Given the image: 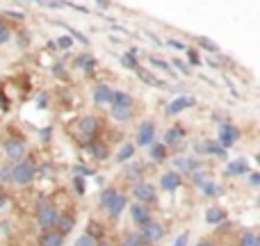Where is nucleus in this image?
Here are the masks:
<instances>
[{
  "label": "nucleus",
  "mask_w": 260,
  "mask_h": 246,
  "mask_svg": "<svg viewBox=\"0 0 260 246\" xmlns=\"http://www.w3.org/2000/svg\"><path fill=\"white\" fill-rule=\"evenodd\" d=\"M35 164L27 160H21L16 164H12V169H9V183H14L16 187H30L35 183Z\"/></svg>",
  "instance_id": "obj_1"
},
{
  "label": "nucleus",
  "mask_w": 260,
  "mask_h": 246,
  "mask_svg": "<svg viewBox=\"0 0 260 246\" xmlns=\"http://www.w3.org/2000/svg\"><path fill=\"white\" fill-rule=\"evenodd\" d=\"M57 217H59V210L55 207V203L39 201V205H37V212H35V221H37V226H39L41 230H53Z\"/></svg>",
  "instance_id": "obj_2"
},
{
  "label": "nucleus",
  "mask_w": 260,
  "mask_h": 246,
  "mask_svg": "<svg viewBox=\"0 0 260 246\" xmlns=\"http://www.w3.org/2000/svg\"><path fill=\"white\" fill-rule=\"evenodd\" d=\"M137 233H139V237H142L144 246H153V244H160L162 239H165L167 228L160 224V221L151 219V221H148V224H144L142 228L137 230Z\"/></svg>",
  "instance_id": "obj_3"
},
{
  "label": "nucleus",
  "mask_w": 260,
  "mask_h": 246,
  "mask_svg": "<svg viewBox=\"0 0 260 246\" xmlns=\"http://www.w3.org/2000/svg\"><path fill=\"white\" fill-rule=\"evenodd\" d=\"M133 196L135 203H142V205H155L157 203V192L151 183L146 180H139V183L133 185Z\"/></svg>",
  "instance_id": "obj_4"
},
{
  "label": "nucleus",
  "mask_w": 260,
  "mask_h": 246,
  "mask_svg": "<svg viewBox=\"0 0 260 246\" xmlns=\"http://www.w3.org/2000/svg\"><path fill=\"white\" fill-rule=\"evenodd\" d=\"M5 155L9 157V160L16 164V162H21V160H25V155H27V144H25V139L23 137H9V139H5Z\"/></svg>",
  "instance_id": "obj_5"
},
{
  "label": "nucleus",
  "mask_w": 260,
  "mask_h": 246,
  "mask_svg": "<svg viewBox=\"0 0 260 246\" xmlns=\"http://www.w3.org/2000/svg\"><path fill=\"white\" fill-rule=\"evenodd\" d=\"M101 119L99 117H91V114H87V117H82L80 121H78V132H80V137L85 139V142H94L96 134L101 132Z\"/></svg>",
  "instance_id": "obj_6"
},
{
  "label": "nucleus",
  "mask_w": 260,
  "mask_h": 246,
  "mask_svg": "<svg viewBox=\"0 0 260 246\" xmlns=\"http://www.w3.org/2000/svg\"><path fill=\"white\" fill-rule=\"evenodd\" d=\"M238 139H240V130L235 128L233 123H229V121H226V123H221V125H219V134H217V144H219V146L224 148V151H226V148H231V146H233V144L238 142Z\"/></svg>",
  "instance_id": "obj_7"
},
{
  "label": "nucleus",
  "mask_w": 260,
  "mask_h": 246,
  "mask_svg": "<svg viewBox=\"0 0 260 246\" xmlns=\"http://www.w3.org/2000/svg\"><path fill=\"white\" fill-rule=\"evenodd\" d=\"M128 212H130V219H133V224L137 226V228H142L144 224H148V221L153 219L151 207L142 205V203H133V205L128 207Z\"/></svg>",
  "instance_id": "obj_8"
},
{
  "label": "nucleus",
  "mask_w": 260,
  "mask_h": 246,
  "mask_svg": "<svg viewBox=\"0 0 260 246\" xmlns=\"http://www.w3.org/2000/svg\"><path fill=\"white\" fill-rule=\"evenodd\" d=\"M153 142H155V123H153V121H144L137 128V146L148 148Z\"/></svg>",
  "instance_id": "obj_9"
},
{
  "label": "nucleus",
  "mask_w": 260,
  "mask_h": 246,
  "mask_svg": "<svg viewBox=\"0 0 260 246\" xmlns=\"http://www.w3.org/2000/svg\"><path fill=\"white\" fill-rule=\"evenodd\" d=\"M112 96H114V89L110 85H105V82L96 85L94 91H91V98H94L96 105H110L112 103Z\"/></svg>",
  "instance_id": "obj_10"
},
{
  "label": "nucleus",
  "mask_w": 260,
  "mask_h": 246,
  "mask_svg": "<svg viewBox=\"0 0 260 246\" xmlns=\"http://www.w3.org/2000/svg\"><path fill=\"white\" fill-rule=\"evenodd\" d=\"M180 185H183V175H180L178 171H165V173L160 175V187L165 189V192H176Z\"/></svg>",
  "instance_id": "obj_11"
},
{
  "label": "nucleus",
  "mask_w": 260,
  "mask_h": 246,
  "mask_svg": "<svg viewBox=\"0 0 260 246\" xmlns=\"http://www.w3.org/2000/svg\"><path fill=\"white\" fill-rule=\"evenodd\" d=\"M194 105V98L192 96H178L176 100H171L169 105H167V117H176V114H180V112H185L187 108H192Z\"/></svg>",
  "instance_id": "obj_12"
},
{
  "label": "nucleus",
  "mask_w": 260,
  "mask_h": 246,
  "mask_svg": "<svg viewBox=\"0 0 260 246\" xmlns=\"http://www.w3.org/2000/svg\"><path fill=\"white\" fill-rule=\"evenodd\" d=\"M174 166H176L178 171H183V173L192 175L194 171L201 169V162L194 160V157H176V160H174Z\"/></svg>",
  "instance_id": "obj_13"
},
{
  "label": "nucleus",
  "mask_w": 260,
  "mask_h": 246,
  "mask_svg": "<svg viewBox=\"0 0 260 246\" xmlns=\"http://www.w3.org/2000/svg\"><path fill=\"white\" fill-rule=\"evenodd\" d=\"M197 151H199V153H206V155L224 157V160H226V151H224V148H221L217 142H212V139H206V142H199V144H197Z\"/></svg>",
  "instance_id": "obj_14"
},
{
  "label": "nucleus",
  "mask_w": 260,
  "mask_h": 246,
  "mask_svg": "<svg viewBox=\"0 0 260 246\" xmlns=\"http://www.w3.org/2000/svg\"><path fill=\"white\" fill-rule=\"evenodd\" d=\"M183 139H185V128L183 125H171L169 130H167V134H165V146L169 148V146H176V144H183Z\"/></svg>",
  "instance_id": "obj_15"
},
{
  "label": "nucleus",
  "mask_w": 260,
  "mask_h": 246,
  "mask_svg": "<svg viewBox=\"0 0 260 246\" xmlns=\"http://www.w3.org/2000/svg\"><path fill=\"white\" fill-rule=\"evenodd\" d=\"M226 217H229V212H226L224 207L212 205V207H208V210H206V224L219 226V224H224V221H226Z\"/></svg>",
  "instance_id": "obj_16"
},
{
  "label": "nucleus",
  "mask_w": 260,
  "mask_h": 246,
  "mask_svg": "<svg viewBox=\"0 0 260 246\" xmlns=\"http://www.w3.org/2000/svg\"><path fill=\"white\" fill-rule=\"evenodd\" d=\"M73 226H76L73 217H71V215H62V212H59V217H57V221H55L53 230H57L59 235H64V237H67V235L73 230Z\"/></svg>",
  "instance_id": "obj_17"
},
{
  "label": "nucleus",
  "mask_w": 260,
  "mask_h": 246,
  "mask_svg": "<svg viewBox=\"0 0 260 246\" xmlns=\"http://www.w3.org/2000/svg\"><path fill=\"white\" fill-rule=\"evenodd\" d=\"M135 73H137V78H139L142 82H146V85L155 87V89H167V82H165V80H160V78H155L153 73H148L144 66H139Z\"/></svg>",
  "instance_id": "obj_18"
},
{
  "label": "nucleus",
  "mask_w": 260,
  "mask_h": 246,
  "mask_svg": "<svg viewBox=\"0 0 260 246\" xmlns=\"http://www.w3.org/2000/svg\"><path fill=\"white\" fill-rule=\"evenodd\" d=\"M126 207H128V196H123V194H119V196L114 198V203H112V205L108 207V217H110V219H112V221H117L119 217H121V212L126 210Z\"/></svg>",
  "instance_id": "obj_19"
},
{
  "label": "nucleus",
  "mask_w": 260,
  "mask_h": 246,
  "mask_svg": "<svg viewBox=\"0 0 260 246\" xmlns=\"http://www.w3.org/2000/svg\"><path fill=\"white\" fill-rule=\"evenodd\" d=\"M39 246H64V235L57 230H44L39 237Z\"/></svg>",
  "instance_id": "obj_20"
},
{
  "label": "nucleus",
  "mask_w": 260,
  "mask_h": 246,
  "mask_svg": "<svg viewBox=\"0 0 260 246\" xmlns=\"http://www.w3.org/2000/svg\"><path fill=\"white\" fill-rule=\"evenodd\" d=\"M148 151H151V160L155 162V164L165 162V160H167V155H169V148H167L162 142H153L151 146H148Z\"/></svg>",
  "instance_id": "obj_21"
},
{
  "label": "nucleus",
  "mask_w": 260,
  "mask_h": 246,
  "mask_svg": "<svg viewBox=\"0 0 260 246\" xmlns=\"http://www.w3.org/2000/svg\"><path fill=\"white\" fill-rule=\"evenodd\" d=\"M244 173H249V162L242 160V157L226 164V175H244Z\"/></svg>",
  "instance_id": "obj_22"
},
{
  "label": "nucleus",
  "mask_w": 260,
  "mask_h": 246,
  "mask_svg": "<svg viewBox=\"0 0 260 246\" xmlns=\"http://www.w3.org/2000/svg\"><path fill=\"white\" fill-rule=\"evenodd\" d=\"M110 114H112L114 121L128 123L135 119V108H110Z\"/></svg>",
  "instance_id": "obj_23"
},
{
  "label": "nucleus",
  "mask_w": 260,
  "mask_h": 246,
  "mask_svg": "<svg viewBox=\"0 0 260 246\" xmlns=\"http://www.w3.org/2000/svg\"><path fill=\"white\" fill-rule=\"evenodd\" d=\"M110 108H135V98L126 91H114Z\"/></svg>",
  "instance_id": "obj_24"
},
{
  "label": "nucleus",
  "mask_w": 260,
  "mask_h": 246,
  "mask_svg": "<svg viewBox=\"0 0 260 246\" xmlns=\"http://www.w3.org/2000/svg\"><path fill=\"white\" fill-rule=\"evenodd\" d=\"M85 235H89L91 239H96V242H101V239H105V226L101 224V221L91 219L89 224H87V230H85Z\"/></svg>",
  "instance_id": "obj_25"
},
{
  "label": "nucleus",
  "mask_w": 260,
  "mask_h": 246,
  "mask_svg": "<svg viewBox=\"0 0 260 246\" xmlns=\"http://www.w3.org/2000/svg\"><path fill=\"white\" fill-rule=\"evenodd\" d=\"M117 196H119V189L117 187H105L103 192H101V196H99V205L108 210V207L114 203V198H117Z\"/></svg>",
  "instance_id": "obj_26"
},
{
  "label": "nucleus",
  "mask_w": 260,
  "mask_h": 246,
  "mask_svg": "<svg viewBox=\"0 0 260 246\" xmlns=\"http://www.w3.org/2000/svg\"><path fill=\"white\" fill-rule=\"evenodd\" d=\"M189 178H192V185H194V187H201V189L206 187L208 183H212V173H210V171H203V169L194 171Z\"/></svg>",
  "instance_id": "obj_27"
},
{
  "label": "nucleus",
  "mask_w": 260,
  "mask_h": 246,
  "mask_svg": "<svg viewBox=\"0 0 260 246\" xmlns=\"http://www.w3.org/2000/svg\"><path fill=\"white\" fill-rule=\"evenodd\" d=\"M89 151L96 160H108L110 157V148H108V144H103V142H89Z\"/></svg>",
  "instance_id": "obj_28"
},
{
  "label": "nucleus",
  "mask_w": 260,
  "mask_h": 246,
  "mask_svg": "<svg viewBox=\"0 0 260 246\" xmlns=\"http://www.w3.org/2000/svg\"><path fill=\"white\" fill-rule=\"evenodd\" d=\"M135 153H137V146H135V144H123V146L119 148V153H117V162L126 164L128 160H133L135 157Z\"/></svg>",
  "instance_id": "obj_29"
},
{
  "label": "nucleus",
  "mask_w": 260,
  "mask_h": 246,
  "mask_svg": "<svg viewBox=\"0 0 260 246\" xmlns=\"http://www.w3.org/2000/svg\"><path fill=\"white\" fill-rule=\"evenodd\" d=\"M76 64H78V66H80L85 73H91V71L96 68V57H91V55L85 53V55H80V57L76 59Z\"/></svg>",
  "instance_id": "obj_30"
},
{
  "label": "nucleus",
  "mask_w": 260,
  "mask_h": 246,
  "mask_svg": "<svg viewBox=\"0 0 260 246\" xmlns=\"http://www.w3.org/2000/svg\"><path fill=\"white\" fill-rule=\"evenodd\" d=\"M121 62H123V66H126V68H133V71H137V68H139L137 50H135V48H133V50H128V53L121 57Z\"/></svg>",
  "instance_id": "obj_31"
},
{
  "label": "nucleus",
  "mask_w": 260,
  "mask_h": 246,
  "mask_svg": "<svg viewBox=\"0 0 260 246\" xmlns=\"http://www.w3.org/2000/svg\"><path fill=\"white\" fill-rule=\"evenodd\" d=\"M238 246H260L258 242V235L253 233V230H244L242 235H240V242Z\"/></svg>",
  "instance_id": "obj_32"
},
{
  "label": "nucleus",
  "mask_w": 260,
  "mask_h": 246,
  "mask_svg": "<svg viewBox=\"0 0 260 246\" xmlns=\"http://www.w3.org/2000/svg\"><path fill=\"white\" fill-rule=\"evenodd\" d=\"M117 246H144V242H142V237H139V233L135 230V233H126L121 237V242H119Z\"/></svg>",
  "instance_id": "obj_33"
},
{
  "label": "nucleus",
  "mask_w": 260,
  "mask_h": 246,
  "mask_svg": "<svg viewBox=\"0 0 260 246\" xmlns=\"http://www.w3.org/2000/svg\"><path fill=\"white\" fill-rule=\"evenodd\" d=\"M148 62H151V66L155 68H162V71H167L169 76H174V71H171V64L165 62V59H157V57H148Z\"/></svg>",
  "instance_id": "obj_34"
},
{
  "label": "nucleus",
  "mask_w": 260,
  "mask_h": 246,
  "mask_svg": "<svg viewBox=\"0 0 260 246\" xmlns=\"http://www.w3.org/2000/svg\"><path fill=\"white\" fill-rule=\"evenodd\" d=\"M197 44L201 46L203 50H208V53H219V46H217V44H212L210 39H203V37H199V39H197Z\"/></svg>",
  "instance_id": "obj_35"
},
{
  "label": "nucleus",
  "mask_w": 260,
  "mask_h": 246,
  "mask_svg": "<svg viewBox=\"0 0 260 246\" xmlns=\"http://www.w3.org/2000/svg\"><path fill=\"white\" fill-rule=\"evenodd\" d=\"M59 25H62V27H67V30L71 32V37H73V39H78V41H80V44L89 46V39H87L85 34H80V32H78V30H73V27H71V25H67V23H59Z\"/></svg>",
  "instance_id": "obj_36"
},
{
  "label": "nucleus",
  "mask_w": 260,
  "mask_h": 246,
  "mask_svg": "<svg viewBox=\"0 0 260 246\" xmlns=\"http://www.w3.org/2000/svg\"><path fill=\"white\" fill-rule=\"evenodd\" d=\"M96 244H99V242H96V239H91L89 235H85V233H82L80 237L76 239V244H73V246H96Z\"/></svg>",
  "instance_id": "obj_37"
},
{
  "label": "nucleus",
  "mask_w": 260,
  "mask_h": 246,
  "mask_svg": "<svg viewBox=\"0 0 260 246\" xmlns=\"http://www.w3.org/2000/svg\"><path fill=\"white\" fill-rule=\"evenodd\" d=\"M9 37H12V30H9L7 23H0V44H5V41H9Z\"/></svg>",
  "instance_id": "obj_38"
},
{
  "label": "nucleus",
  "mask_w": 260,
  "mask_h": 246,
  "mask_svg": "<svg viewBox=\"0 0 260 246\" xmlns=\"http://www.w3.org/2000/svg\"><path fill=\"white\" fill-rule=\"evenodd\" d=\"M219 192H221V189L217 187V183H215V180H212V183H208L206 187H203V194H206V196H217V194H219Z\"/></svg>",
  "instance_id": "obj_39"
},
{
  "label": "nucleus",
  "mask_w": 260,
  "mask_h": 246,
  "mask_svg": "<svg viewBox=\"0 0 260 246\" xmlns=\"http://www.w3.org/2000/svg\"><path fill=\"white\" fill-rule=\"evenodd\" d=\"M174 66L178 68L180 73H185V76H189V73H192V71H189V64H185L183 59H174Z\"/></svg>",
  "instance_id": "obj_40"
},
{
  "label": "nucleus",
  "mask_w": 260,
  "mask_h": 246,
  "mask_svg": "<svg viewBox=\"0 0 260 246\" xmlns=\"http://www.w3.org/2000/svg\"><path fill=\"white\" fill-rule=\"evenodd\" d=\"M73 187H76V192H78V194H85V178L76 175V178H73Z\"/></svg>",
  "instance_id": "obj_41"
},
{
  "label": "nucleus",
  "mask_w": 260,
  "mask_h": 246,
  "mask_svg": "<svg viewBox=\"0 0 260 246\" xmlns=\"http://www.w3.org/2000/svg\"><path fill=\"white\" fill-rule=\"evenodd\" d=\"M57 46H59V48H64V50H69V48L73 46V39H71V37H59V39H57Z\"/></svg>",
  "instance_id": "obj_42"
},
{
  "label": "nucleus",
  "mask_w": 260,
  "mask_h": 246,
  "mask_svg": "<svg viewBox=\"0 0 260 246\" xmlns=\"http://www.w3.org/2000/svg\"><path fill=\"white\" fill-rule=\"evenodd\" d=\"M9 169H12V166H3V169H0V183H9Z\"/></svg>",
  "instance_id": "obj_43"
},
{
  "label": "nucleus",
  "mask_w": 260,
  "mask_h": 246,
  "mask_svg": "<svg viewBox=\"0 0 260 246\" xmlns=\"http://www.w3.org/2000/svg\"><path fill=\"white\" fill-rule=\"evenodd\" d=\"M187 239H189V233H180L178 239H176V246H187Z\"/></svg>",
  "instance_id": "obj_44"
},
{
  "label": "nucleus",
  "mask_w": 260,
  "mask_h": 246,
  "mask_svg": "<svg viewBox=\"0 0 260 246\" xmlns=\"http://www.w3.org/2000/svg\"><path fill=\"white\" fill-rule=\"evenodd\" d=\"M187 53H189V62H192L194 66H199V64H201V57L197 55V50H187Z\"/></svg>",
  "instance_id": "obj_45"
},
{
  "label": "nucleus",
  "mask_w": 260,
  "mask_h": 246,
  "mask_svg": "<svg viewBox=\"0 0 260 246\" xmlns=\"http://www.w3.org/2000/svg\"><path fill=\"white\" fill-rule=\"evenodd\" d=\"M3 16H9V18H16V21H23V18H25V16H23V14H21V12H5V14H3Z\"/></svg>",
  "instance_id": "obj_46"
},
{
  "label": "nucleus",
  "mask_w": 260,
  "mask_h": 246,
  "mask_svg": "<svg viewBox=\"0 0 260 246\" xmlns=\"http://www.w3.org/2000/svg\"><path fill=\"white\" fill-rule=\"evenodd\" d=\"M44 7H48V9H64L67 5H64V3H46Z\"/></svg>",
  "instance_id": "obj_47"
},
{
  "label": "nucleus",
  "mask_w": 260,
  "mask_h": 246,
  "mask_svg": "<svg viewBox=\"0 0 260 246\" xmlns=\"http://www.w3.org/2000/svg\"><path fill=\"white\" fill-rule=\"evenodd\" d=\"M249 183H251L253 187H258V185H260V175L258 173H251V175H249Z\"/></svg>",
  "instance_id": "obj_48"
},
{
  "label": "nucleus",
  "mask_w": 260,
  "mask_h": 246,
  "mask_svg": "<svg viewBox=\"0 0 260 246\" xmlns=\"http://www.w3.org/2000/svg\"><path fill=\"white\" fill-rule=\"evenodd\" d=\"M167 44H169V46H171V48H178V50H185V46H183V44H180V41H174V39H169V41H167Z\"/></svg>",
  "instance_id": "obj_49"
},
{
  "label": "nucleus",
  "mask_w": 260,
  "mask_h": 246,
  "mask_svg": "<svg viewBox=\"0 0 260 246\" xmlns=\"http://www.w3.org/2000/svg\"><path fill=\"white\" fill-rule=\"evenodd\" d=\"M46 103H48L46 96H39V98H37V105H39V108H46Z\"/></svg>",
  "instance_id": "obj_50"
},
{
  "label": "nucleus",
  "mask_w": 260,
  "mask_h": 246,
  "mask_svg": "<svg viewBox=\"0 0 260 246\" xmlns=\"http://www.w3.org/2000/svg\"><path fill=\"white\" fill-rule=\"evenodd\" d=\"M197 246H217L215 242H210V239H203V242H199Z\"/></svg>",
  "instance_id": "obj_51"
},
{
  "label": "nucleus",
  "mask_w": 260,
  "mask_h": 246,
  "mask_svg": "<svg viewBox=\"0 0 260 246\" xmlns=\"http://www.w3.org/2000/svg\"><path fill=\"white\" fill-rule=\"evenodd\" d=\"M5 201H7V196H5L3 187H0V207H3V205H5Z\"/></svg>",
  "instance_id": "obj_52"
},
{
  "label": "nucleus",
  "mask_w": 260,
  "mask_h": 246,
  "mask_svg": "<svg viewBox=\"0 0 260 246\" xmlns=\"http://www.w3.org/2000/svg\"><path fill=\"white\" fill-rule=\"evenodd\" d=\"M96 246H114L112 242H110V239H101V242L99 244H96Z\"/></svg>",
  "instance_id": "obj_53"
},
{
  "label": "nucleus",
  "mask_w": 260,
  "mask_h": 246,
  "mask_svg": "<svg viewBox=\"0 0 260 246\" xmlns=\"http://www.w3.org/2000/svg\"><path fill=\"white\" fill-rule=\"evenodd\" d=\"M0 23H3V16H0Z\"/></svg>",
  "instance_id": "obj_54"
},
{
  "label": "nucleus",
  "mask_w": 260,
  "mask_h": 246,
  "mask_svg": "<svg viewBox=\"0 0 260 246\" xmlns=\"http://www.w3.org/2000/svg\"><path fill=\"white\" fill-rule=\"evenodd\" d=\"M174 246H176V244H174Z\"/></svg>",
  "instance_id": "obj_55"
}]
</instances>
